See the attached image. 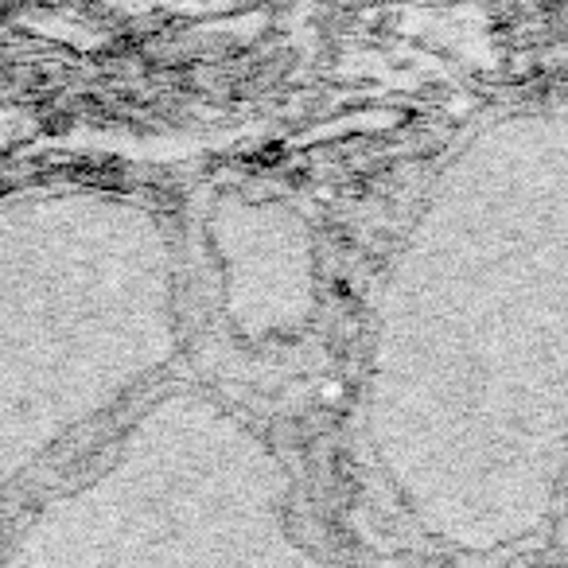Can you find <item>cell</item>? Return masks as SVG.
I'll use <instances>...</instances> for the list:
<instances>
[{"label":"cell","instance_id":"1","mask_svg":"<svg viewBox=\"0 0 568 568\" xmlns=\"http://www.w3.org/2000/svg\"><path fill=\"white\" fill-rule=\"evenodd\" d=\"M156 355L141 211L90 191L0 199V479L63 440Z\"/></svg>","mask_w":568,"mask_h":568}]
</instances>
